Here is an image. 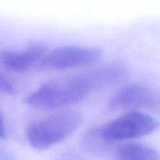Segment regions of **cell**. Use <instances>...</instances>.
<instances>
[{"label":"cell","mask_w":160,"mask_h":160,"mask_svg":"<svg viewBox=\"0 0 160 160\" xmlns=\"http://www.w3.org/2000/svg\"><path fill=\"white\" fill-rule=\"evenodd\" d=\"M128 77V70L120 64L100 66L50 80L31 92L24 102L37 109H62L81 102L98 91L117 85Z\"/></svg>","instance_id":"6da1fadb"},{"label":"cell","mask_w":160,"mask_h":160,"mask_svg":"<svg viewBox=\"0 0 160 160\" xmlns=\"http://www.w3.org/2000/svg\"><path fill=\"white\" fill-rule=\"evenodd\" d=\"M43 44H35L21 51L0 52V65L6 70L22 73L38 64L47 52Z\"/></svg>","instance_id":"8992f818"},{"label":"cell","mask_w":160,"mask_h":160,"mask_svg":"<svg viewBox=\"0 0 160 160\" xmlns=\"http://www.w3.org/2000/svg\"><path fill=\"white\" fill-rule=\"evenodd\" d=\"M17 90V84L0 67V93L12 95Z\"/></svg>","instance_id":"9c48e42d"},{"label":"cell","mask_w":160,"mask_h":160,"mask_svg":"<svg viewBox=\"0 0 160 160\" xmlns=\"http://www.w3.org/2000/svg\"><path fill=\"white\" fill-rule=\"evenodd\" d=\"M102 52L98 48L63 46L46 52L38 63L41 71L62 70L89 67L99 60Z\"/></svg>","instance_id":"5b68a950"},{"label":"cell","mask_w":160,"mask_h":160,"mask_svg":"<svg viewBox=\"0 0 160 160\" xmlns=\"http://www.w3.org/2000/svg\"><path fill=\"white\" fill-rule=\"evenodd\" d=\"M81 123L80 112L59 111L29 123L25 129V136L32 148L42 151L68 138Z\"/></svg>","instance_id":"7a4b0ae2"},{"label":"cell","mask_w":160,"mask_h":160,"mask_svg":"<svg viewBox=\"0 0 160 160\" xmlns=\"http://www.w3.org/2000/svg\"><path fill=\"white\" fill-rule=\"evenodd\" d=\"M159 123L144 112H127L100 127L105 140L111 143L149 135L157 129Z\"/></svg>","instance_id":"3957f363"},{"label":"cell","mask_w":160,"mask_h":160,"mask_svg":"<svg viewBox=\"0 0 160 160\" xmlns=\"http://www.w3.org/2000/svg\"><path fill=\"white\" fill-rule=\"evenodd\" d=\"M6 135V129L5 126V122L3 117L0 112V139H2Z\"/></svg>","instance_id":"8fae6325"},{"label":"cell","mask_w":160,"mask_h":160,"mask_svg":"<svg viewBox=\"0 0 160 160\" xmlns=\"http://www.w3.org/2000/svg\"><path fill=\"white\" fill-rule=\"evenodd\" d=\"M67 160H79V159H72V158H69V159H67Z\"/></svg>","instance_id":"7c38bea8"},{"label":"cell","mask_w":160,"mask_h":160,"mask_svg":"<svg viewBox=\"0 0 160 160\" xmlns=\"http://www.w3.org/2000/svg\"><path fill=\"white\" fill-rule=\"evenodd\" d=\"M115 144L105 140L100 131V128H93L88 130L81 138L83 149L90 154L97 156L112 155L116 147Z\"/></svg>","instance_id":"ba28073f"},{"label":"cell","mask_w":160,"mask_h":160,"mask_svg":"<svg viewBox=\"0 0 160 160\" xmlns=\"http://www.w3.org/2000/svg\"><path fill=\"white\" fill-rule=\"evenodd\" d=\"M112 160H160V154L151 147L131 142L116 147Z\"/></svg>","instance_id":"52a82bcc"},{"label":"cell","mask_w":160,"mask_h":160,"mask_svg":"<svg viewBox=\"0 0 160 160\" xmlns=\"http://www.w3.org/2000/svg\"><path fill=\"white\" fill-rule=\"evenodd\" d=\"M0 160H14V159L6 148L0 146Z\"/></svg>","instance_id":"30bf717a"},{"label":"cell","mask_w":160,"mask_h":160,"mask_svg":"<svg viewBox=\"0 0 160 160\" xmlns=\"http://www.w3.org/2000/svg\"><path fill=\"white\" fill-rule=\"evenodd\" d=\"M107 107L114 112L157 111L160 109V93L143 83H134L116 92Z\"/></svg>","instance_id":"277c9868"}]
</instances>
